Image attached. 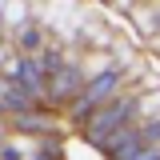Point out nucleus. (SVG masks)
<instances>
[{"label": "nucleus", "instance_id": "1", "mask_svg": "<svg viewBox=\"0 0 160 160\" xmlns=\"http://www.w3.org/2000/svg\"><path fill=\"white\" fill-rule=\"evenodd\" d=\"M132 112H136V100H128V96L112 100V104H100L96 112L88 116V136H92V140L112 136L116 128H124V124H128V116H132Z\"/></svg>", "mask_w": 160, "mask_h": 160}, {"label": "nucleus", "instance_id": "2", "mask_svg": "<svg viewBox=\"0 0 160 160\" xmlns=\"http://www.w3.org/2000/svg\"><path fill=\"white\" fill-rule=\"evenodd\" d=\"M100 148H104L112 160H132L140 148H144V144H140V132H128V124H124V128H116L112 136L100 140Z\"/></svg>", "mask_w": 160, "mask_h": 160}, {"label": "nucleus", "instance_id": "3", "mask_svg": "<svg viewBox=\"0 0 160 160\" xmlns=\"http://www.w3.org/2000/svg\"><path fill=\"white\" fill-rule=\"evenodd\" d=\"M76 92H80V76L72 72V68H68V72H60V68H56L52 80H48V96H52V100H72Z\"/></svg>", "mask_w": 160, "mask_h": 160}, {"label": "nucleus", "instance_id": "4", "mask_svg": "<svg viewBox=\"0 0 160 160\" xmlns=\"http://www.w3.org/2000/svg\"><path fill=\"white\" fill-rule=\"evenodd\" d=\"M152 140H160V120H152V124L140 132V144H152Z\"/></svg>", "mask_w": 160, "mask_h": 160}, {"label": "nucleus", "instance_id": "5", "mask_svg": "<svg viewBox=\"0 0 160 160\" xmlns=\"http://www.w3.org/2000/svg\"><path fill=\"white\" fill-rule=\"evenodd\" d=\"M132 160H160V148H140Z\"/></svg>", "mask_w": 160, "mask_h": 160}, {"label": "nucleus", "instance_id": "6", "mask_svg": "<svg viewBox=\"0 0 160 160\" xmlns=\"http://www.w3.org/2000/svg\"><path fill=\"white\" fill-rule=\"evenodd\" d=\"M40 44V32H24V48H36Z\"/></svg>", "mask_w": 160, "mask_h": 160}]
</instances>
